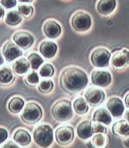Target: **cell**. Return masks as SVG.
<instances>
[{"label":"cell","instance_id":"37","mask_svg":"<svg viewBox=\"0 0 129 148\" xmlns=\"http://www.w3.org/2000/svg\"><path fill=\"white\" fill-rule=\"evenodd\" d=\"M128 101H129V93H128V94L126 95V97H125V105L126 107H127V108H129Z\"/></svg>","mask_w":129,"mask_h":148},{"label":"cell","instance_id":"36","mask_svg":"<svg viewBox=\"0 0 129 148\" xmlns=\"http://www.w3.org/2000/svg\"><path fill=\"white\" fill-rule=\"evenodd\" d=\"M4 16V9L1 5H0V21L3 18Z\"/></svg>","mask_w":129,"mask_h":148},{"label":"cell","instance_id":"11","mask_svg":"<svg viewBox=\"0 0 129 148\" xmlns=\"http://www.w3.org/2000/svg\"><path fill=\"white\" fill-rule=\"evenodd\" d=\"M111 75L108 71L95 70L92 73L91 81L95 86L102 88L106 87L111 84Z\"/></svg>","mask_w":129,"mask_h":148},{"label":"cell","instance_id":"22","mask_svg":"<svg viewBox=\"0 0 129 148\" xmlns=\"http://www.w3.org/2000/svg\"><path fill=\"white\" fill-rule=\"evenodd\" d=\"M14 140L21 145L25 146L29 145L31 142V136L26 130L20 129L15 132Z\"/></svg>","mask_w":129,"mask_h":148},{"label":"cell","instance_id":"34","mask_svg":"<svg viewBox=\"0 0 129 148\" xmlns=\"http://www.w3.org/2000/svg\"><path fill=\"white\" fill-rule=\"evenodd\" d=\"M8 136V132L3 128H0V144L7 140Z\"/></svg>","mask_w":129,"mask_h":148},{"label":"cell","instance_id":"5","mask_svg":"<svg viewBox=\"0 0 129 148\" xmlns=\"http://www.w3.org/2000/svg\"><path fill=\"white\" fill-rule=\"evenodd\" d=\"M91 18L89 14L83 12H78L74 14L71 19V24L76 31L84 32L90 29Z\"/></svg>","mask_w":129,"mask_h":148},{"label":"cell","instance_id":"32","mask_svg":"<svg viewBox=\"0 0 129 148\" xmlns=\"http://www.w3.org/2000/svg\"><path fill=\"white\" fill-rule=\"evenodd\" d=\"M106 127L103 125L102 123L97 122L95 123L92 125V132L93 134H106Z\"/></svg>","mask_w":129,"mask_h":148},{"label":"cell","instance_id":"13","mask_svg":"<svg viewBox=\"0 0 129 148\" xmlns=\"http://www.w3.org/2000/svg\"><path fill=\"white\" fill-rule=\"evenodd\" d=\"M106 108L115 117H119L123 114L124 107L123 103L118 97H111L106 103Z\"/></svg>","mask_w":129,"mask_h":148},{"label":"cell","instance_id":"12","mask_svg":"<svg viewBox=\"0 0 129 148\" xmlns=\"http://www.w3.org/2000/svg\"><path fill=\"white\" fill-rule=\"evenodd\" d=\"M128 50L124 49L117 51L111 59V65L115 69H122L128 65Z\"/></svg>","mask_w":129,"mask_h":148},{"label":"cell","instance_id":"8","mask_svg":"<svg viewBox=\"0 0 129 148\" xmlns=\"http://www.w3.org/2000/svg\"><path fill=\"white\" fill-rule=\"evenodd\" d=\"M86 101L91 106H97L103 102L105 94L104 91L98 88H89L85 93Z\"/></svg>","mask_w":129,"mask_h":148},{"label":"cell","instance_id":"19","mask_svg":"<svg viewBox=\"0 0 129 148\" xmlns=\"http://www.w3.org/2000/svg\"><path fill=\"white\" fill-rule=\"evenodd\" d=\"M116 7V0H99L97 9L100 14L108 15L113 12Z\"/></svg>","mask_w":129,"mask_h":148},{"label":"cell","instance_id":"28","mask_svg":"<svg viewBox=\"0 0 129 148\" xmlns=\"http://www.w3.org/2000/svg\"><path fill=\"white\" fill-rule=\"evenodd\" d=\"M53 88V83L51 80H43L38 86V90L41 93H49Z\"/></svg>","mask_w":129,"mask_h":148},{"label":"cell","instance_id":"10","mask_svg":"<svg viewBox=\"0 0 129 148\" xmlns=\"http://www.w3.org/2000/svg\"><path fill=\"white\" fill-rule=\"evenodd\" d=\"M3 54L7 62H12L22 56L23 52L18 45L12 41H8L3 47Z\"/></svg>","mask_w":129,"mask_h":148},{"label":"cell","instance_id":"17","mask_svg":"<svg viewBox=\"0 0 129 148\" xmlns=\"http://www.w3.org/2000/svg\"><path fill=\"white\" fill-rule=\"evenodd\" d=\"M15 75L12 69L8 67L0 69V86H10L14 82Z\"/></svg>","mask_w":129,"mask_h":148},{"label":"cell","instance_id":"39","mask_svg":"<svg viewBox=\"0 0 129 148\" xmlns=\"http://www.w3.org/2000/svg\"><path fill=\"white\" fill-rule=\"evenodd\" d=\"M3 64V56L1 55V53H0V66H1Z\"/></svg>","mask_w":129,"mask_h":148},{"label":"cell","instance_id":"23","mask_svg":"<svg viewBox=\"0 0 129 148\" xmlns=\"http://www.w3.org/2000/svg\"><path fill=\"white\" fill-rule=\"evenodd\" d=\"M24 104L23 99L19 97H15L9 102L8 109L13 114H17L22 110Z\"/></svg>","mask_w":129,"mask_h":148},{"label":"cell","instance_id":"30","mask_svg":"<svg viewBox=\"0 0 129 148\" xmlns=\"http://www.w3.org/2000/svg\"><path fill=\"white\" fill-rule=\"evenodd\" d=\"M54 71V67L53 66L49 64H47L42 66L40 69V71H39V73H40L41 77H50L53 75Z\"/></svg>","mask_w":129,"mask_h":148},{"label":"cell","instance_id":"1","mask_svg":"<svg viewBox=\"0 0 129 148\" xmlns=\"http://www.w3.org/2000/svg\"><path fill=\"white\" fill-rule=\"evenodd\" d=\"M62 90L69 94H75L82 90L88 84L87 74L79 68L71 67L65 69L59 78Z\"/></svg>","mask_w":129,"mask_h":148},{"label":"cell","instance_id":"40","mask_svg":"<svg viewBox=\"0 0 129 148\" xmlns=\"http://www.w3.org/2000/svg\"><path fill=\"white\" fill-rule=\"evenodd\" d=\"M128 111H127V112H126L125 114V116H124V117H125V119H127V121H128Z\"/></svg>","mask_w":129,"mask_h":148},{"label":"cell","instance_id":"16","mask_svg":"<svg viewBox=\"0 0 129 148\" xmlns=\"http://www.w3.org/2000/svg\"><path fill=\"white\" fill-rule=\"evenodd\" d=\"M93 119L95 122L102 123L106 125H110L112 121L110 113L104 108H99L96 110L94 113Z\"/></svg>","mask_w":129,"mask_h":148},{"label":"cell","instance_id":"25","mask_svg":"<svg viewBox=\"0 0 129 148\" xmlns=\"http://www.w3.org/2000/svg\"><path fill=\"white\" fill-rule=\"evenodd\" d=\"M73 108L75 112L78 114H85L89 110L88 104L83 97L77 98L74 101Z\"/></svg>","mask_w":129,"mask_h":148},{"label":"cell","instance_id":"3","mask_svg":"<svg viewBox=\"0 0 129 148\" xmlns=\"http://www.w3.org/2000/svg\"><path fill=\"white\" fill-rule=\"evenodd\" d=\"M53 117L58 121H67L73 116L71 101L62 99L57 101L51 109Z\"/></svg>","mask_w":129,"mask_h":148},{"label":"cell","instance_id":"29","mask_svg":"<svg viewBox=\"0 0 129 148\" xmlns=\"http://www.w3.org/2000/svg\"><path fill=\"white\" fill-rule=\"evenodd\" d=\"M92 144L93 147H100L104 146L106 144V138L103 134H97L93 136L92 139Z\"/></svg>","mask_w":129,"mask_h":148},{"label":"cell","instance_id":"21","mask_svg":"<svg viewBox=\"0 0 129 148\" xmlns=\"http://www.w3.org/2000/svg\"><path fill=\"white\" fill-rule=\"evenodd\" d=\"M112 131L117 136H128L129 134V125L128 121L121 120L114 123Z\"/></svg>","mask_w":129,"mask_h":148},{"label":"cell","instance_id":"33","mask_svg":"<svg viewBox=\"0 0 129 148\" xmlns=\"http://www.w3.org/2000/svg\"><path fill=\"white\" fill-rule=\"evenodd\" d=\"M0 3L5 9H11L16 5L17 1L16 0H0Z\"/></svg>","mask_w":129,"mask_h":148},{"label":"cell","instance_id":"31","mask_svg":"<svg viewBox=\"0 0 129 148\" xmlns=\"http://www.w3.org/2000/svg\"><path fill=\"white\" fill-rule=\"evenodd\" d=\"M39 76L36 72H31L27 74L25 77V84L30 87L35 86L39 83Z\"/></svg>","mask_w":129,"mask_h":148},{"label":"cell","instance_id":"20","mask_svg":"<svg viewBox=\"0 0 129 148\" xmlns=\"http://www.w3.org/2000/svg\"><path fill=\"white\" fill-rule=\"evenodd\" d=\"M78 136L83 140H87L93 136L92 132V123L90 121L85 120L82 121L77 127Z\"/></svg>","mask_w":129,"mask_h":148},{"label":"cell","instance_id":"27","mask_svg":"<svg viewBox=\"0 0 129 148\" xmlns=\"http://www.w3.org/2000/svg\"><path fill=\"white\" fill-rule=\"evenodd\" d=\"M18 10L21 16L25 19L30 18L33 13V8L31 5H20L18 6Z\"/></svg>","mask_w":129,"mask_h":148},{"label":"cell","instance_id":"15","mask_svg":"<svg viewBox=\"0 0 129 148\" xmlns=\"http://www.w3.org/2000/svg\"><path fill=\"white\" fill-rule=\"evenodd\" d=\"M57 46L53 41H45L41 43L39 51L45 58L51 59L55 55Z\"/></svg>","mask_w":129,"mask_h":148},{"label":"cell","instance_id":"6","mask_svg":"<svg viewBox=\"0 0 129 148\" xmlns=\"http://www.w3.org/2000/svg\"><path fill=\"white\" fill-rule=\"evenodd\" d=\"M111 53L103 47L94 50L91 54V60L94 66L97 67H105L109 66Z\"/></svg>","mask_w":129,"mask_h":148},{"label":"cell","instance_id":"7","mask_svg":"<svg viewBox=\"0 0 129 148\" xmlns=\"http://www.w3.org/2000/svg\"><path fill=\"white\" fill-rule=\"evenodd\" d=\"M74 136L73 128L70 126H62L59 127L55 132L56 141L60 145L69 144L73 140Z\"/></svg>","mask_w":129,"mask_h":148},{"label":"cell","instance_id":"18","mask_svg":"<svg viewBox=\"0 0 129 148\" xmlns=\"http://www.w3.org/2000/svg\"><path fill=\"white\" fill-rule=\"evenodd\" d=\"M12 67L15 75L22 76L29 71V63L25 58H20L13 64Z\"/></svg>","mask_w":129,"mask_h":148},{"label":"cell","instance_id":"9","mask_svg":"<svg viewBox=\"0 0 129 148\" xmlns=\"http://www.w3.org/2000/svg\"><path fill=\"white\" fill-rule=\"evenodd\" d=\"M15 44L23 49H27L33 44L34 38L27 32H17L13 36Z\"/></svg>","mask_w":129,"mask_h":148},{"label":"cell","instance_id":"35","mask_svg":"<svg viewBox=\"0 0 129 148\" xmlns=\"http://www.w3.org/2000/svg\"><path fill=\"white\" fill-rule=\"evenodd\" d=\"M3 147L5 148H17L19 147L18 145H17L15 143L13 142V141H8V143H6L5 145H3Z\"/></svg>","mask_w":129,"mask_h":148},{"label":"cell","instance_id":"4","mask_svg":"<svg viewBox=\"0 0 129 148\" xmlns=\"http://www.w3.org/2000/svg\"><path fill=\"white\" fill-rule=\"evenodd\" d=\"M43 116V112L40 106L35 103H28L24 108L21 119L27 124L38 123Z\"/></svg>","mask_w":129,"mask_h":148},{"label":"cell","instance_id":"24","mask_svg":"<svg viewBox=\"0 0 129 148\" xmlns=\"http://www.w3.org/2000/svg\"><path fill=\"white\" fill-rule=\"evenodd\" d=\"M22 16L19 12L15 10H12L9 12L5 17V22L9 25L15 26L18 25L21 22Z\"/></svg>","mask_w":129,"mask_h":148},{"label":"cell","instance_id":"14","mask_svg":"<svg viewBox=\"0 0 129 148\" xmlns=\"http://www.w3.org/2000/svg\"><path fill=\"white\" fill-rule=\"evenodd\" d=\"M43 32L47 38L55 39L60 36L61 28L56 21L50 20L45 23L43 26Z\"/></svg>","mask_w":129,"mask_h":148},{"label":"cell","instance_id":"2","mask_svg":"<svg viewBox=\"0 0 129 148\" xmlns=\"http://www.w3.org/2000/svg\"><path fill=\"white\" fill-rule=\"evenodd\" d=\"M35 142L39 146L47 147L51 145L53 141V129L48 125L38 126L33 132Z\"/></svg>","mask_w":129,"mask_h":148},{"label":"cell","instance_id":"38","mask_svg":"<svg viewBox=\"0 0 129 148\" xmlns=\"http://www.w3.org/2000/svg\"><path fill=\"white\" fill-rule=\"evenodd\" d=\"M19 2H22V3H31L33 0H18Z\"/></svg>","mask_w":129,"mask_h":148},{"label":"cell","instance_id":"26","mask_svg":"<svg viewBox=\"0 0 129 148\" xmlns=\"http://www.w3.org/2000/svg\"><path fill=\"white\" fill-rule=\"evenodd\" d=\"M28 61H29V64H31L33 69H38L39 66L43 64V60L40 56L35 53H32L28 56Z\"/></svg>","mask_w":129,"mask_h":148}]
</instances>
